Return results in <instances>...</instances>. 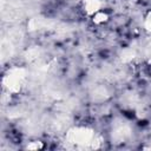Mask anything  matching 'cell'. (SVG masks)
I'll use <instances>...</instances> for the list:
<instances>
[{"instance_id":"1","label":"cell","mask_w":151,"mask_h":151,"mask_svg":"<svg viewBox=\"0 0 151 151\" xmlns=\"http://www.w3.org/2000/svg\"><path fill=\"white\" fill-rule=\"evenodd\" d=\"M70 139H71V142H73L76 144H86V143H91L93 140V134L90 130L81 127V129H76L74 132H71Z\"/></svg>"},{"instance_id":"2","label":"cell","mask_w":151,"mask_h":151,"mask_svg":"<svg viewBox=\"0 0 151 151\" xmlns=\"http://www.w3.org/2000/svg\"><path fill=\"white\" fill-rule=\"evenodd\" d=\"M83 8L87 15L92 17L93 14H96L97 12H99L101 9V2H100V0H90L83 5Z\"/></svg>"},{"instance_id":"3","label":"cell","mask_w":151,"mask_h":151,"mask_svg":"<svg viewBox=\"0 0 151 151\" xmlns=\"http://www.w3.org/2000/svg\"><path fill=\"white\" fill-rule=\"evenodd\" d=\"M92 20H93V22L97 24V25H103V24L107 22V20H109V15H107L106 12H104V11L100 9L99 12H97L96 14L92 15Z\"/></svg>"},{"instance_id":"4","label":"cell","mask_w":151,"mask_h":151,"mask_svg":"<svg viewBox=\"0 0 151 151\" xmlns=\"http://www.w3.org/2000/svg\"><path fill=\"white\" fill-rule=\"evenodd\" d=\"M144 27L146 31L151 32V12L145 17V20H144Z\"/></svg>"},{"instance_id":"5","label":"cell","mask_w":151,"mask_h":151,"mask_svg":"<svg viewBox=\"0 0 151 151\" xmlns=\"http://www.w3.org/2000/svg\"><path fill=\"white\" fill-rule=\"evenodd\" d=\"M41 147H42L41 142H33L32 144L27 145V149H32V150H37V149H41Z\"/></svg>"},{"instance_id":"6","label":"cell","mask_w":151,"mask_h":151,"mask_svg":"<svg viewBox=\"0 0 151 151\" xmlns=\"http://www.w3.org/2000/svg\"><path fill=\"white\" fill-rule=\"evenodd\" d=\"M78 1H79L81 5H84V4H86V2H87V1H90V0H78Z\"/></svg>"}]
</instances>
